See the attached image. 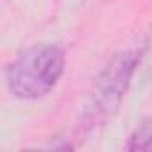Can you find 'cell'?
I'll return each instance as SVG.
<instances>
[{
    "instance_id": "obj_1",
    "label": "cell",
    "mask_w": 152,
    "mask_h": 152,
    "mask_svg": "<svg viewBox=\"0 0 152 152\" xmlns=\"http://www.w3.org/2000/svg\"><path fill=\"white\" fill-rule=\"evenodd\" d=\"M141 57L143 48H127L113 56L104 66L81 113L79 129L83 132L97 131L118 113Z\"/></svg>"
},
{
    "instance_id": "obj_3",
    "label": "cell",
    "mask_w": 152,
    "mask_h": 152,
    "mask_svg": "<svg viewBox=\"0 0 152 152\" xmlns=\"http://www.w3.org/2000/svg\"><path fill=\"white\" fill-rule=\"evenodd\" d=\"M150 147H152V125H150V118H145L129 136L125 148L131 152H148Z\"/></svg>"
},
{
    "instance_id": "obj_2",
    "label": "cell",
    "mask_w": 152,
    "mask_h": 152,
    "mask_svg": "<svg viewBox=\"0 0 152 152\" xmlns=\"http://www.w3.org/2000/svg\"><path fill=\"white\" fill-rule=\"evenodd\" d=\"M66 66L64 48L57 43H38L22 50L7 66L6 83L15 99L38 100L59 83Z\"/></svg>"
}]
</instances>
